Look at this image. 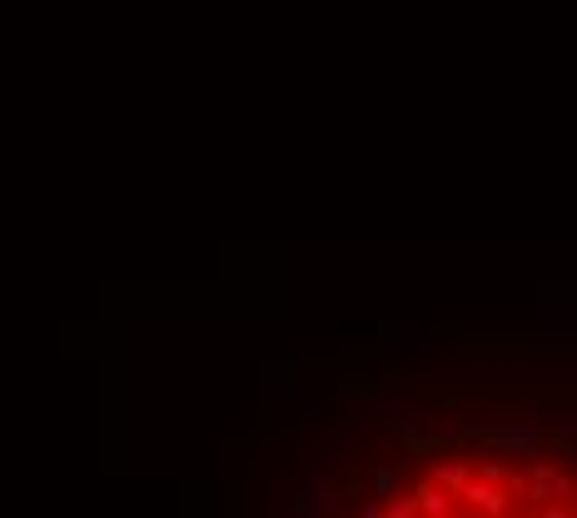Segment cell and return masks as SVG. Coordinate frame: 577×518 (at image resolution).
Segmentation results:
<instances>
[{"mask_svg": "<svg viewBox=\"0 0 577 518\" xmlns=\"http://www.w3.org/2000/svg\"><path fill=\"white\" fill-rule=\"evenodd\" d=\"M383 514H393V518H408V514H418V504H414V498H393V504H383Z\"/></svg>", "mask_w": 577, "mask_h": 518, "instance_id": "4", "label": "cell"}, {"mask_svg": "<svg viewBox=\"0 0 577 518\" xmlns=\"http://www.w3.org/2000/svg\"><path fill=\"white\" fill-rule=\"evenodd\" d=\"M468 474H473L468 464H448V468H439V479H433V483H443L448 493H458V489H463V479H468Z\"/></svg>", "mask_w": 577, "mask_h": 518, "instance_id": "3", "label": "cell"}, {"mask_svg": "<svg viewBox=\"0 0 577 518\" xmlns=\"http://www.w3.org/2000/svg\"><path fill=\"white\" fill-rule=\"evenodd\" d=\"M414 504H418V514H453V493L443 483H423L414 493Z\"/></svg>", "mask_w": 577, "mask_h": 518, "instance_id": "2", "label": "cell"}, {"mask_svg": "<svg viewBox=\"0 0 577 518\" xmlns=\"http://www.w3.org/2000/svg\"><path fill=\"white\" fill-rule=\"evenodd\" d=\"M453 498H463L468 508H478V514H508V498H513V493H502V489H493L488 479H473V474H468L463 479V489L453 493Z\"/></svg>", "mask_w": 577, "mask_h": 518, "instance_id": "1", "label": "cell"}]
</instances>
